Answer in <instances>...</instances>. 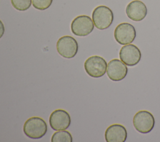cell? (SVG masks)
I'll return each mask as SVG.
<instances>
[{
	"instance_id": "cell-16",
	"label": "cell",
	"mask_w": 160,
	"mask_h": 142,
	"mask_svg": "<svg viewBox=\"0 0 160 142\" xmlns=\"http://www.w3.org/2000/svg\"><path fill=\"white\" fill-rule=\"evenodd\" d=\"M4 31H5V29H4V24H3V23L0 20V39H1V38L2 37V36L4 35Z\"/></svg>"
},
{
	"instance_id": "cell-13",
	"label": "cell",
	"mask_w": 160,
	"mask_h": 142,
	"mask_svg": "<svg viewBox=\"0 0 160 142\" xmlns=\"http://www.w3.org/2000/svg\"><path fill=\"white\" fill-rule=\"evenodd\" d=\"M51 141L52 142H72V138L69 131L61 130L57 131L52 134Z\"/></svg>"
},
{
	"instance_id": "cell-11",
	"label": "cell",
	"mask_w": 160,
	"mask_h": 142,
	"mask_svg": "<svg viewBox=\"0 0 160 142\" xmlns=\"http://www.w3.org/2000/svg\"><path fill=\"white\" fill-rule=\"evenodd\" d=\"M148 9L145 4L139 0H134L126 6V13L128 17L134 21L143 20L147 15Z\"/></svg>"
},
{
	"instance_id": "cell-9",
	"label": "cell",
	"mask_w": 160,
	"mask_h": 142,
	"mask_svg": "<svg viewBox=\"0 0 160 142\" xmlns=\"http://www.w3.org/2000/svg\"><path fill=\"white\" fill-rule=\"evenodd\" d=\"M49 122L53 130H65L71 124V117L66 111L61 109H56L51 113Z\"/></svg>"
},
{
	"instance_id": "cell-15",
	"label": "cell",
	"mask_w": 160,
	"mask_h": 142,
	"mask_svg": "<svg viewBox=\"0 0 160 142\" xmlns=\"http://www.w3.org/2000/svg\"><path fill=\"white\" fill-rule=\"evenodd\" d=\"M53 0H32V4L34 8L43 11L50 7Z\"/></svg>"
},
{
	"instance_id": "cell-3",
	"label": "cell",
	"mask_w": 160,
	"mask_h": 142,
	"mask_svg": "<svg viewBox=\"0 0 160 142\" xmlns=\"http://www.w3.org/2000/svg\"><path fill=\"white\" fill-rule=\"evenodd\" d=\"M132 123L136 131L142 134H147L154 128L155 119L151 113L141 110L134 114Z\"/></svg>"
},
{
	"instance_id": "cell-6",
	"label": "cell",
	"mask_w": 160,
	"mask_h": 142,
	"mask_svg": "<svg viewBox=\"0 0 160 142\" xmlns=\"http://www.w3.org/2000/svg\"><path fill=\"white\" fill-rule=\"evenodd\" d=\"M56 49L59 55L63 58L71 59L76 55L78 51V44L73 37L64 36L58 40Z\"/></svg>"
},
{
	"instance_id": "cell-7",
	"label": "cell",
	"mask_w": 160,
	"mask_h": 142,
	"mask_svg": "<svg viewBox=\"0 0 160 142\" xmlns=\"http://www.w3.org/2000/svg\"><path fill=\"white\" fill-rule=\"evenodd\" d=\"M136 36V32L134 27L128 23H120L114 31L115 40L121 45L131 44L134 41Z\"/></svg>"
},
{
	"instance_id": "cell-5",
	"label": "cell",
	"mask_w": 160,
	"mask_h": 142,
	"mask_svg": "<svg viewBox=\"0 0 160 142\" xmlns=\"http://www.w3.org/2000/svg\"><path fill=\"white\" fill-rule=\"evenodd\" d=\"M92 19L88 16L81 15L76 17L71 24V32L77 36H86L94 29Z\"/></svg>"
},
{
	"instance_id": "cell-2",
	"label": "cell",
	"mask_w": 160,
	"mask_h": 142,
	"mask_svg": "<svg viewBox=\"0 0 160 142\" xmlns=\"http://www.w3.org/2000/svg\"><path fill=\"white\" fill-rule=\"evenodd\" d=\"M92 19L95 27L100 30L108 29L112 23L114 14L112 10L106 6H99L92 13Z\"/></svg>"
},
{
	"instance_id": "cell-14",
	"label": "cell",
	"mask_w": 160,
	"mask_h": 142,
	"mask_svg": "<svg viewBox=\"0 0 160 142\" xmlns=\"http://www.w3.org/2000/svg\"><path fill=\"white\" fill-rule=\"evenodd\" d=\"M14 9L20 11L28 10L31 6L32 0H11Z\"/></svg>"
},
{
	"instance_id": "cell-4",
	"label": "cell",
	"mask_w": 160,
	"mask_h": 142,
	"mask_svg": "<svg viewBox=\"0 0 160 142\" xmlns=\"http://www.w3.org/2000/svg\"><path fill=\"white\" fill-rule=\"evenodd\" d=\"M108 64L106 60L99 56H92L84 62V67L86 73L91 77L98 78L104 75Z\"/></svg>"
},
{
	"instance_id": "cell-10",
	"label": "cell",
	"mask_w": 160,
	"mask_h": 142,
	"mask_svg": "<svg viewBox=\"0 0 160 142\" xmlns=\"http://www.w3.org/2000/svg\"><path fill=\"white\" fill-rule=\"evenodd\" d=\"M126 65L118 59L111 60L107 66V75L108 78L114 81H119L126 76L128 74Z\"/></svg>"
},
{
	"instance_id": "cell-8",
	"label": "cell",
	"mask_w": 160,
	"mask_h": 142,
	"mask_svg": "<svg viewBox=\"0 0 160 142\" xmlns=\"http://www.w3.org/2000/svg\"><path fill=\"white\" fill-rule=\"evenodd\" d=\"M120 59L127 66H133L139 63L141 58V53L135 45L128 44L124 45L119 53Z\"/></svg>"
},
{
	"instance_id": "cell-12",
	"label": "cell",
	"mask_w": 160,
	"mask_h": 142,
	"mask_svg": "<svg viewBox=\"0 0 160 142\" xmlns=\"http://www.w3.org/2000/svg\"><path fill=\"white\" fill-rule=\"evenodd\" d=\"M126 128L120 124H113L106 129L104 137L107 142H124L127 139Z\"/></svg>"
},
{
	"instance_id": "cell-1",
	"label": "cell",
	"mask_w": 160,
	"mask_h": 142,
	"mask_svg": "<svg viewBox=\"0 0 160 142\" xmlns=\"http://www.w3.org/2000/svg\"><path fill=\"white\" fill-rule=\"evenodd\" d=\"M47 130L48 126L45 121L37 116L28 119L23 125L24 133L31 139H36L42 138Z\"/></svg>"
}]
</instances>
